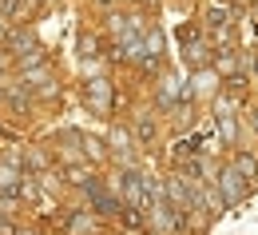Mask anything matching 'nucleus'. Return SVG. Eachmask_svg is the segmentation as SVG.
Segmentation results:
<instances>
[{"label": "nucleus", "mask_w": 258, "mask_h": 235, "mask_svg": "<svg viewBox=\"0 0 258 235\" xmlns=\"http://www.w3.org/2000/svg\"><path fill=\"white\" fill-rule=\"evenodd\" d=\"M84 187H88V196H92V207H96V211H115V200H111L103 187H96V179H84Z\"/></svg>", "instance_id": "obj_1"}, {"label": "nucleus", "mask_w": 258, "mask_h": 235, "mask_svg": "<svg viewBox=\"0 0 258 235\" xmlns=\"http://www.w3.org/2000/svg\"><path fill=\"white\" fill-rule=\"evenodd\" d=\"M223 179H226V183H223V192H226V203H234V200H238V171H226Z\"/></svg>", "instance_id": "obj_2"}, {"label": "nucleus", "mask_w": 258, "mask_h": 235, "mask_svg": "<svg viewBox=\"0 0 258 235\" xmlns=\"http://www.w3.org/2000/svg\"><path fill=\"white\" fill-rule=\"evenodd\" d=\"M219 124H223V135H226V139H234V120H230V108H223V112H219Z\"/></svg>", "instance_id": "obj_3"}, {"label": "nucleus", "mask_w": 258, "mask_h": 235, "mask_svg": "<svg viewBox=\"0 0 258 235\" xmlns=\"http://www.w3.org/2000/svg\"><path fill=\"white\" fill-rule=\"evenodd\" d=\"M88 92H92V100H96V104L107 100V88H103V80H92V84H88Z\"/></svg>", "instance_id": "obj_4"}, {"label": "nucleus", "mask_w": 258, "mask_h": 235, "mask_svg": "<svg viewBox=\"0 0 258 235\" xmlns=\"http://www.w3.org/2000/svg\"><path fill=\"white\" fill-rule=\"evenodd\" d=\"M238 175H254V160H250V156H242V160H238Z\"/></svg>", "instance_id": "obj_5"}, {"label": "nucleus", "mask_w": 258, "mask_h": 235, "mask_svg": "<svg viewBox=\"0 0 258 235\" xmlns=\"http://www.w3.org/2000/svg\"><path fill=\"white\" fill-rule=\"evenodd\" d=\"M0 235H16V227H12V223H4V219H0Z\"/></svg>", "instance_id": "obj_6"}]
</instances>
